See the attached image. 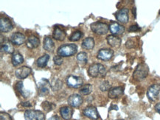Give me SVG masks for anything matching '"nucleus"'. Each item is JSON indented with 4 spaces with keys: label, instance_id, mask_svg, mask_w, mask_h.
Here are the masks:
<instances>
[{
    "label": "nucleus",
    "instance_id": "1",
    "mask_svg": "<svg viewBox=\"0 0 160 120\" xmlns=\"http://www.w3.org/2000/svg\"><path fill=\"white\" fill-rule=\"evenodd\" d=\"M78 52V46L74 44H66L61 45L57 50V55L61 57H70Z\"/></svg>",
    "mask_w": 160,
    "mask_h": 120
},
{
    "label": "nucleus",
    "instance_id": "2",
    "mask_svg": "<svg viewBox=\"0 0 160 120\" xmlns=\"http://www.w3.org/2000/svg\"><path fill=\"white\" fill-rule=\"evenodd\" d=\"M88 74L92 78H104L106 74V69L102 64H94L89 66Z\"/></svg>",
    "mask_w": 160,
    "mask_h": 120
},
{
    "label": "nucleus",
    "instance_id": "3",
    "mask_svg": "<svg viewBox=\"0 0 160 120\" xmlns=\"http://www.w3.org/2000/svg\"><path fill=\"white\" fill-rule=\"evenodd\" d=\"M149 69L148 66L145 64H139L135 69L134 74H133V78L136 80L140 81L144 80L148 74Z\"/></svg>",
    "mask_w": 160,
    "mask_h": 120
},
{
    "label": "nucleus",
    "instance_id": "4",
    "mask_svg": "<svg viewBox=\"0 0 160 120\" xmlns=\"http://www.w3.org/2000/svg\"><path fill=\"white\" fill-rule=\"evenodd\" d=\"M90 27H91L92 31L98 35H106L109 30V27L107 24L100 22H94L91 24Z\"/></svg>",
    "mask_w": 160,
    "mask_h": 120
},
{
    "label": "nucleus",
    "instance_id": "5",
    "mask_svg": "<svg viewBox=\"0 0 160 120\" xmlns=\"http://www.w3.org/2000/svg\"><path fill=\"white\" fill-rule=\"evenodd\" d=\"M25 120H45V116L42 111L37 110H28L24 112Z\"/></svg>",
    "mask_w": 160,
    "mask_h": 120
},
{
    "label": "nucleus",
    "instance_id": "6",
    "mask_svg": "<svg viewBox=\"0 0 160 120\" xmlns=\"http://www.w3.org/2000/svg\"><path fill=\"white\" fill-rule=\"evenodd\" d=\"M83 79L80 77L70 75L67 78V84L68 87L72 89L81 88L83 85Z\"/></svg>",
    "mask_w": 160,
    "mask_h": 120
},
{
    "label": "nucleus",
    "instance_id": "7",
    "mask_svg": "<svg viewBox=\"0 0 160 120\" xmlns=\"http://www.w3.org/2000/svg\"><path fill=\"white\" fill-rule=\"evenodd\" d=\"M160 92V85L153 84L149 87L147 91V97L151 101H156Z\"/></svg>",
    "mask_w": 160,
    "mask_h": 120
},
{
    "label": "nucleus",
    "instance_id": "8",
    "mask_svg": "<svg viewBox=\"0 0 160 120\" xmlns=\"http://www.w3.org/2000/svg\"><path fill=\"white\" fill-rule=\"evenodd\" d=\"M83 97L81 95L78 94H73L70 95L68 98V104L72 108H78L81 106L83 103Z\"/></svg>",
    "mask_w": 160,
    "mask_h": 120
},
{
    "label": "nucleus",
    "instance_id": "9",
    "mask_svg": "<svg viewBox=\"0 0 160 120\" xmlns=\"http://www.w3.org/2000/svg\"><path fill=\"white\" fill-rule=\"evenodd\" d=\"M83 114L89 119L97 120L99 118V113L97 108L94 106H88L83 109Z\"/></svg>",
    "mask_w": 160,
    "mask_h": 120
},
{
    "label": "nucleus",
    "instance_id": "10",
    "mask_svg": "<svg viewBox=\"0 0 160 120\" xmlns=\"http://www.w3.org/2000/svg\"><path fill=\"white\" fill-rule=\"evenodd\" d=\"M114 55V51L110 49H101L98 52L97 58L101 60H109Z\"/></svg>",
    "mask_w": 160,
    "mask_h": 120
},
{
    "label": "nucleus",
    "instance_id": "11",
    "mask_svg": "<svg viewBox=\"0 0 160 120\" xmlns=\"http://www.w3.org/2000/svg\"><path fill=\"white\" fill-rule=\"evenodd\" d=\"M10 41L13 44L19 46L23 44L26 41V37L21 32H14L10 38Z\"/></svg>",
    "mask_w": 160,
    "mask_h": 120
},
{
    "label": "nucleus",
    "instance_id": "12",
    "mask_svg": "<svg viewBox=\"0 0 160 120\" xmlns=\"http://www.w3.org/2000/svg\"><path fill=\"white\" fill-rule=\"evenodd\" d=\"M115 17L118 22L122 24H126L128 22V9L122 8L115 13Z\"/></svg>",
    "mask_w": 160,
    "mask_h": 120
},
{
    "label": "nucleus",
    "instance_id": "13",
    "mask_svg": "<svg viewBox=\"0 0 160 120\" xmlns=\"http://www.w3.org/2000/svg\"><path fill=\"white\" fill-rule=\"evenodd\" d=\"M13 28V25L11 20L8 18H1V19H0V30L2 32H8L11 31Z\"/></svg>",
    "mask_w": 160,
    "mask_h": 120
},
{
    "label": "nucleus",
    "instance_id": "14",
    "mask_svg": "<svg viewBox=\"0 0 160 120\" xmlns=\"http://www.w3.org/2000/svg\"><path fill=\"white\" fill-rule=\"evenodd\" d=\"M32 70L28 66H22L20 68H18L17 70H16L15 74L16 77L18 79H24L28 78L29 75L31 74Z\"/></svg>",
    "mask_w": 160,
    "mask_h": 120
},
{
    "label": "nucleus",
    "instance_id": "15",
    "mask_svg": "<svg viewBox=\"0 0 160 120\" xmlns=\"http://www.w3.org/2000/svg\"><path fill=\"white\" fill-rule=\"evenodd\" d=\"M109 30L112 35L114 36L121 35L125 32V27L123 26L116 22H113L111 23L109 25Z\"/></svg>",
    "mask_w": 160,
    "mask_h": 120
},
{
    "label": "nucleus",
    "instance_id": "16",
    "mask_svg": "<svg viewBox=\"0 0 160 120\" xmlns=\"http://www.w3.org/2000/svg\"><path fill=\"white\" fill-rule=\"evenodd\" d=\"M124 93V88L122 86L113 87L108 91V97L111 99L119 98Z\"/></svg>",
    "mask_w": 160,
    "mask_h": 120
},
{
    "label": "nucleus",
    "instance_id": "17",
    "mask_svg": "<svg viewBox=\"0 0 160 120\" xmlns=\"http://www.w3.org/2000/svg\"><path fill=\"white\" fill-rule=\"evenodd\" d=\"M61 117L65 120H70L73 115V109L69 106H63L60 109Z\"/></svg>",
    "mask_w": 160,
    "mask_h": 120
},
{
    "label": "nucleus",
    "instance_id": "18",
    "mask_svg": "<svg viewBox=\"0 0 160 120\" xmlns=\"http://www.w3.org/2000/svg\"><path fill=\"white\" fill-rule=\"evenodd\" d=\"M107 42L109 45L112 46V47L114 48H119L121 45V42L122 41L119 37H118L117 36H114V35H110L108 36L107 38Z\"/></svg>",
    "mask_w": 160,
    "mask_h": 120
},
{
    "label": "nucleus",
    "instance_id": "19",
    "mask_svg": "<svg viewBox=\"0 0 160 120\" xmlns=\"http://www.w3.org/2000/svg\"><path fill=\"white\" fill-rule=\"evenodd\" d=\"M66 32L64 30L61 29L60 27H55L52 32V38L57 41H62L66 38Z\"/></svg>",
    "mask_w": 160,
    "mask_h": 120
},
{
    "label": "nucleus",
    "instance_id": "20",
    "mask_svg": "<svg viewBox=\"0 0 160 120\" xmlns=\"http://www.w3.org/2000/svg\"><path fill=\"white\" fill-rule=\"evenodd\" d=\"M40 44L39 38L35 36H30L28 38V41H27V46L30 49L37 48Z\"/></svg>",
    "mask_w": 160,
    "mask_h": 120
},
{
    "label": "nucleus",
    "instance_id": "21",
    "mask_svg": "<svg viewBox=\"0 0 160 120\" xmlns=\"http://www.w3.org/2000/svg\"><path fill=\"white\" fill-rule=\"evenodd\" d=\"M43 47H44L45 50L49 51V52H52L55 49V43L53 42L52 38L49 37V36H46V37H44Z\"/></svg>",
    "mask_w": 160,
    "mask_h": 120
},
{
    "label": "nucleus",
    "instance_id": "22",
    "mask_svg": "<svg viewBox=\"0 0 160 120\" xmlns=\"http://www.w3.org/2000/svg\"><path fill=\"white\" fill-rule=\"evenodd\" d=\"M49 82L47 80L43 79L42 82L38 85V94L40 96H46L49 94V90L47 87V84H48Z\"/></svg>",
    "mask_w": 160,
    "mask_h": 120
},
{
    "label": "nucleus",
    "instance_id": "23",
    "mask_svg": "<svg viewBox=\"0 0 160 120\" xmlns=\"http://www.w3.org/2000/svg\"><path fill=\"white\" fill-rule=\"evenodd\" d=\"M95 40L93 38L88 37L83 40L81 43V46L85 50H92L95 46Z\"/></svg>",
    "mask_w": 160,
    "mask_h": 120
},
{
    "label": "nucleus",
    "instance_id": "24",
    "mask_svg": "<svg viewBox=\"0 0 160 120\" xmlns=\"http://www.w3.org/2000/svg\"><path fill=\"white\" fill-rule=\"evenodd\" d=\"M1 51L5 52L7 54H12L14 52V48L13 44L11 42V41H4L3 44H1Z\"/></svg>",
    "mask_w": 160,
    "mask_h": 120
},
{
    "label": "nucleus",
    "instance_id": "25",
    "mask_svg": "<svg viewBox=\"0 0 160 120\" xmlns=\"http://www.w3.org/2000/svg\"><path fill=\"white\" fill-rule=\"evenodd\" d=\"M49 59H50V56H49V55L48 54L44 55L43 56L40 57L39 58L37 59L36 60L37 66L40 67V68H44V67L48 65Z\"/></svg>",
    "mask_w": 160,
    "mask_h": 120
},
{
    "label": "nucleus",
    "instance_id": "26",
    "mask_svg": "<svg viewBox=\"0 0 160 120\" xmlns=\"http://www.w3.org/2000/svg\"><path fill=\"white\" fill-rule=\"evenodd\" d=\"M12 64L14 66H17L18 65L22 64L24 62V58L21 54L18 52H16L15 54L13 55L11 59Z\"/></svg>",
    "mask_w": 160,
    "mask_h": 120
},
{
    "label": "nucleus",
    "instance_id": "27",
    "mask_svg": "<svg viewBox=\"0 0 160 120\" xmlns=\"http://www.w3.org/2000/svg\"><path fill=\"white\" fill-rule=\"evenodd\" d=\"M16 89L24 97H28L30 95V91H27L24 88L23 83L22 81H18L16 84Z\"/></svg>",
    "mask_w": 160,
    "mask_h": 120
},
{
    "label": "nucleus",
    "instance_id": "28",
    "mask_svg": "<svg viewBox=\"0 0 160 120\" xmlns=\"http://www.w3.org/2000/svg\"><path fill=\"white\" fill-rule=\"evenodd\" d=\"M50 87L52 91H56L60 90L63 85V83L59 79H53L50 82Z\"/></svg>",
    "mask_w": 160,
    "mask_h": 120
},
{
    "label": "nucleus",
    "instance_id": "29",
    "mask_svg": "<svg viewBox=\"0 0 160 120\" xmlns=\"http://www.w3.org/2000/svg\"><path fill=\"white\" fill-rule=\"evenodd\" d=\"M83 32L81 31H79V30H76V31L73 32L71 34V36L69 38V40L71 41H79L83 37Z\"/></svg>",
    "mask_w": 160,
    "mask_h": 120
},
{
    "label": "nucleus",
    "instance_id": "30",
    "mask_svg": "<svg viewBox=\"0 0 160 120\" xmlns=\"http://www.w3.org/2000/svg\"><path fill=\"white\" fill-rule=\"evenodd\" d=\"M93 89V87L91 84H86L82 85V87L80 89V92H81L83 95H89L91 94Z\"/></svg>",
    "mask_w": 160,
    "mask_h": 120
},
{
    "label": "nucleus",
    "instance_id": "31",
    "mask_svg": "<svg viewBox=\"0 0 160 120\" xmlns=\"http://www.w3.org/2000/svg\"><path fill=\"white\" fill-rule=\"evenodd\" d=\"M42 107L44 111H47V112H50V111L54 109L55 105L52 103H49L48 101H44L43 102V103L42 104Z\"/></svg>",
    "mask_w": 160,
    "mask_h": 120
},
{
    "label": "nucleus",
    "instance_id": "32",
    "mask_svg": "<svg viewBox=\"0 0 160 120\" xmlns=\"http://www.w3.org/2000/svg\"><path fill=\"white\" fill-rule=\"evenodd\" d=\"M77 60L79 62L83 63V64H87L88 60V55L87 52H81L77 55Z\"/></svg>",
    "mask_w": 160,
    "mask_h": 120
},
{
    "label": "nucleus",
    "instance_id": "33",
    "mask_svg": "<svg viewBox=\"0 0 160 120\" xmlns=\"http://www.w3.org/2000/svg\"><path fill=\"white\" fill-rule=\"evenodd\" d=\"M100 89L102 91H109L111 89V85L108 81L107 80H103L100 83Z\"/></svg>",
    "mask_w": 160,
    "mask_h": 120
},
{
    "label": "nucleus",
    "instance_id": "34",
    "mask_svg": "<svg viewBox=\"0 0 160 120\" xmlns=\"http://www.w3.org/2000/svg\"><path fill=\"white\" fill-rule=\"evenodd\" d=\"M53 61H54L55 64L57 65V66H61L63 62L62 57L59 55H55L54 58H53Z\"/></svg>",
    "mask_w": 160,
    "mask_h": 120
},
{
    "label": "nucleus",
    "instance_id": "35",
    "mask_svg": "<svg viewBox=\"0 0 160 120\" xmlns=\"http://www.w3.org/2000/svg\"><path fill=\"white\" fill-rule=\"evenodd\" d=\"M0 120H13L10 114L5 112H1L0 113Z\"/></svg>",
    "mask_w": 160,
    "mask_h": 120
},
{
    "label": "nucleus",
    "instance_id": "36",
    "mask_svg": "<svg viewBox=\"0 0 160 120\" xmlns=\"http://www.w3.org/2000/svg\"><path fill=\"white\" fill-rule=\"evenodd\" d=\"M126 46L128 49L134 48L135 46V41L133 39H129L126 43Z\"/></svg>",
    "mask_w": 160,
    "mask_h": 120
},
{
    "label": "nucleus",
    "instance_id": "37",
    "mask_svg": "<svg viewBox=\"0 0 160 120\" xmlns=\"http://www.w3.org/2000/svg\"><path fill=\"white\" fill-rule=\"evenodd\" d=\"M141 29L137 24H134V25L130 26V27L128 28V32H138L140 31Z\"/></svg>",
    "mask_w": 160,
    "mask_h": 120
},
{
    "label": "nucleus",
    "instance_id": "38",
    "mask_svg": "<svg viewBox=\"0 0 160 120\" xmlns=\"http://www.w3.org/2000/svg\"><path fill=\"white\" fill-rule=\"evenodd\" d=\"M155 111L160 114V103H157V104L155 105Z\"/></svg>",
    "mask_w": 160,
    "mask_h": 120
},
{
    "label": "nucleus",
    "instance_id": "39",
    "mask_svg": "<svg viewBox=\"0 0 160 120\" xmlns=\"http://www.w3.org/2000/svg\"><path fill=\"white\" fill-rule=\"evenodd\" d=\"M48 120H61V119L58 117V116L55 115V116H52V117H50Z\"/></svg>",
    "mask_w": 160,
    "mask_h": 120
},
{
    "label": "nucleus",
    "instance_id": "40",
    "mask_svg": "<svg viewBox=\"0 0 160 120\" xmlns=\"http://www.w3.org/2000/svg\"><path fill=\"white\" fill-rule=\"evenodd\" d=\"M22 105L24 107H31L32 105L30 103V102H25V103H22Z\"/></svg>",
    "mask_w": 160,
    "mask_h": 120
},
{
    "label": "nucleus",
    "instance_id": "41",
    "mask_svg": "<svg viewBox=\"0 0 160 120\" xmlns=\"http://www.w3.org/2000/svg\"><path fill=\"white\" fill-rule=\"evenodd\" d=\"M132 11H133V14H134V17L136 18V8L134 7V8H133V10H132Z\"/></svg>",
    "mask_w": 160,
    "mask_h": 120
},
{
    "label": "nucleus",
    "instance_id": "42",
    "mask_svg": "<svg viewBox=\"0 0 160 120\" xmlns=\"http://www.w3.org/2000/svg\"><path fill=\"white\" fill-rule=\"evenodd\" d=\"M118 120H122V119H118Z\"/></svg>",
    "mask_w": 160,
    "mask_h": 120
}]
</instances>
